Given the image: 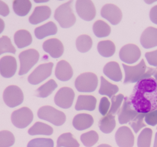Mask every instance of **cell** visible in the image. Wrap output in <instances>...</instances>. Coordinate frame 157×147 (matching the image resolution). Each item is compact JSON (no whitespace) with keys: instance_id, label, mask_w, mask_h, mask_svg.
Instances as JSON below:
<instances>
[{"instance_id":"ac0fdd59","label":"cell","mask_w":157,"mask_h":147,"mask_svg":"<svg viewBox=\"0 0 157 147\" xmlns=\"http://www.w3.org/2000/svg\"><path fill=\"white\" fill-rule=\"evenodd\" d=\"M140 42L145 49H149L157 46V28L148 27L142 33Z\"/></svg>"},{"instance_id":"3957f363","label":"cell","mask_w":157,"mask_h":147,"mask_svg":"<svg viewBox=\"0 0 157 147\" xmlns=\"http://www.w3.org/2000/svg\"><path fill=\"white\" fill-rule=\"evenodd\" d=\"M37 115L39 119L58 126L63 125L66 119L64 113L49 106L41 107L38 111Z\"/></svg>"},{"instance_id":"7402d4cb","label":"cell","mask_w":157,"mask_h":147,"mask_svg":"<svg viewBox=\"0 0 157 147\" xmlns=\"http://www.w3.org/2000/svg\"><path fill=\"white\" fill-rule=\"evenodd\" d=\"M94 123V120L91 115L87 113L77 114L73 120V125L75 129L81 131L88 129Z\"/></svg>"},{"instance_id":"5b68a950","label":"cell","mask_w":157,"mask_h":147,"mask_svg":"<svg viewBox=\"0 0 157 147\" xmlns=\"http://www.w3.org/2000/svg\"><path fill=\"white\" fill-rule=\"evenodd\" d=\"M98 85V78L95 74L85 73L79 75L75 81V86L80 92H92L95 91Z\"/></svg>"},{"instance_id":"60d3db41","label":"cell","mask_w":157,"mask_h":147,"mask_svg":"<svg viewBox=\"0 0 157 147\" xmlns=\"http://www.w3.org/2000/svg\"><path fill=\"white\" fill-rule=\"evenodd\" d=\"M124 98V95L121 94L113 96L112 97V105L109 114L115 115L118 113Z\"/></svg>"},{"instance_id":"603a6c76","label":"cell","mask_w":157,"mask_h":147,"mask_svg":"<svg viewBox=\"0 0 157 147\" xmlns=\"http://www.w3.org/2000/svg\"><path fill=\"white\" fill-rule=\"evenodd\" d=\"M103 73L109 78L115 81L120 82L122 79V74L120 66L115 62L108 63L103 68Z\"/></svg>"},{"instance_id":"b9f144b4","label":"cell","mask_w":157,"mask_h":147,"mask_svg":"<svg viewBox=\"0 0 157 147\" xmlns=\"http://www.w3.org/2000/svg\"><path fill=\"white\" fill-rule=\"evenodd\" d=\"M110 103L106 97L101 98L99 105V111L102 116H105L108 112Z\"/></svg>"},{"instance_id":"7dc6e473","label":"cell","mask_w":157,"mask_h":147,"mask_svg":"<svg viewBox=\"0 0 157 147\" xmlns=\"http://www.w3.org/2000/svg\"><path fill=\"white\" fill-rule=\"evenodd\" d=\"M5 24L4 22L2 19L0 18V34L3 31L4 29Z\"/></svg>"},{"instance_id":"4316f807","label":"cell","mask_w":157,"mask_h":147,"mask_svg":"<svg viewBox=\"0 0 157 147\" xmlns=\"http://www.w3.org/2000/svg\"><path fill=\"white\" fill-rule=\"evenodd\" d=\"M100 130L105 134L110 133L116 126L115 116L108 114L101 119L98 123Z\"/></svg>"},{"instance_id":"c3c4849f","label":"cell","mask_w":157,"mask_h":147,"mask_svg":"<svg viewBox=\"0 0 157 147\" xmlns=\"http://www.w3.org/2000/svg\"><path fill=\"white\" fill-rule=\"evenodd\" d=\"M153 147H157V132L156 133L155 136V142H154Z\"/></svg>"},{"instance_id":"e0dca14e","label":"cell","mask_w":157,"mask_h":147,"mask_svg":"<svg viewBox=\"0 0 157 147\" xmlns=\"http://www.w3.org/2000/svg\"><path fill=\"white\" fill-rule=\"evenodd\" d=\"M43 49L54 58H59L64 51L63 44L60 41L56 38L50 39L44 42Z\"/></svg>"},{"instance_id":"83f0119b","label":"cell","mask_w":157,"mask_h":147,"mask_svg":"<svg viewBox=\"0 0 157 147\" xmlns=\"http://www.w3.org/2000/svg\"><path fill=\"white\" fill-rule=\"evenodd\" d=\"M101 81L100 88L99 90L100 95H106L111 98L119 91V88L116 85L109 83L102 76L101 77Z\"/></svg>"},{"instance_id":"9c48e42d","label":"cell","mask_w":157,"mask_h":147,"mask_svg":"<svg viewBox=\"0 0 157 147\" xmlns=\"http://www.w3.org/2000/svg\"><path fill=\"white\" fill-rule=\"evenodd\" d=\"M53 64L52 62L43 64L36 67L29 76L28 80L31 85H36L50 76Z\"/></svg>"},{"instance_id":"d6986e66","label":"cell","mask_w":157,"mask_h":147,"mask_svg":"<svg viewBox=\"0 0 157 147\" xmlns=\"http://www.w3.org/2000/svg\"><path fill=\"white\" fill-rule=\"evenodd\" d=\"M56 77L62 81L71 79L73 75V71L71 65L65 61H60L56 66L55 72Z\"/></svg>"},{"instance_id":"52a82bcc","label":"cell","mask_w":157,"mask_h":147,"mask_svg":"<svg viewBox=\"0 0 157 147\" xmlns=\"http://www.w3.org/2000/svg\"><path fill=\"white\" fill-rule=\"evenodd\" d=\"M33 118L32 111L27 107H23L13 112L11 115V121L17 128L24 129L31 124Z\"/></svg>"},{"instance_id":"5bb4252c","label":"cell","mask_w":157,"mask_h":147,"mask_svg":"<svg viewBox=\"0 0 157 147\" xmlns=\"http://www.w3.org/2000/svg\"><path fill=\"white\" fill-rule=\"evenodd\" d=\"M101 17L113 25H118L122 18L121 9L115 5L107 4L102 7L101 11Z\"/></svg>"},{"instance_id":"d4e9b609","label":"cell","mask_w":157,"mask_h":147,"mask_svg":"<svg viewBox=\"0 0 157 147\" xmlns=\"http://www.w3.org/2000/svg\"><path fill=\"white\" fill-rule=\"evenodd\" d=\"M15 43L19 49L25 48L31 44L32 36L28 31L25 30H18L14 37Z\"/></svg>"},{"instance_id":"f546056e","label":"cell","mask_w":157,"mask_h":147,"mask_svg":"<svg viewBox=\"0 0 157 147\" xmlns=\"http://www.w3.org/2000/svg\"><path fill=\"white\" fill-rule=\"evenodd\" d=\"M57 87L58 85L56 82L53 79H50L36 89L35 95L39 97H47L53 92Z\"/></svg>"},{"instance_id":"484cf974","label":"cell","mask_w":157,"mask_h":147,"mask_svg":"<svg viewBox=\"0 0 157 147\" xmlns=\"http://www.w3.org/2000/svg\"><path fill=\"white\" fill-rule=\"evenodd\" d=\"M29 134L31 136L46 135L50 136L53 133V128L44 123L37 122L32 127L29 129Z\"/></svg>"},{"instance_id":"7a4b0ae2","label":"cell","mask_w":157,"mask_h":147,"mask_svg":"<svg viewBox=\"0 0 157 147\" xmlns=\"http://www.w3.org/2000/svg\"><path fill=\"white\" fill-rule=\"evenodd\" d=\"M71 1L60 6L55 10L54 18L63 28L72 26L76 22V18L73 12Z\"/></svg>"},{"instance_id":"8d00e7d4","label":"cell","mask_w":157,"mask_h":147,"mask_svg":"<svg viewBox=\"0 0 157 147\" xmlns=\"http://www.w3.org/2000/svg\"><path fill=\"white\" fill-rule=\"evenodd\" d=\"M15 143L13 134L8 131L0 132V147H10Z\"/></svg>"},{"instance_id":"f6af8a7d","label":"cell","mask_w":157,"mask_h":147,"mask_svg":"<svg viewBox=\"0 0 157 147\" xmlns=\"http://www.w3.org/2000/svg\"><path fill=\"white\" fill-rule=\"evenodd\" d=\"M9 14V9L8 6L3 2L0 1V15L6 17Z\"/></svg>"},{"instance_id":"836d02e7","label":"cell","mask_w":157,"mask_h":147,"mask_svg":"<svg viewBox=\"0 0 157 147\" xmlns=\"http://www.w3.org/2000/svg\"><path fill=\"white\" fill-rule=\"evenodd\" d=\"M153 131L149 128L142 130L137 138L138 147H150L152 141Z\"/></svg>"},{"instance_id":"2e32d148","label":"cell","mask_w":157,"mask_h":147,"mask_svg":"<svg viewBox=\"0 0 157 147\" xmlns=\"http://www.w3.org/2000/svg\"><path fill=\"white\" fill-rule=\"evenodd\" d=\"M138 113L132 109L128 98H124V101L121 108L118 113V120L120 124H125L132 121L138 114Z\"/></svg>"},{"instance_id":"f907efd6","label":"cell","mask_w":157,"mask_h":147,"mask_svg":"<svg viewBox=\"0 0 157 147\" xmlns=\"http://www.w3.org/2000/svg\"><path fill=\"white\" fill-rule=\"evenodd\" d=\"M154 77H155V79L157 81V71L156 72L155 74L154 75Z\"/></svg>"},{"instance_id":"f1b7e54d","label":"cell","mask_w":157,"mask_h":147,"mask_svg":"<svg viewBox=\"0 0 157 147\" xmlns=\"http://www.w3.org/2000/svg\"><path fill=\"white\" fill-rule=\"evenodd\" d=\"M31 2L29 0H16L13 2L14 12L20 16L26 15L31 9Z\"/></svg>"},{"instance_id":"f35d334b","label":"cell","mask_w":157,"mask_h":147,"mask_svg":"<svg viewBox=\"0 0 157 147\" xmlns=\"http://www.w3.org/2000/svg\"><path fill=\"white\" fill-rule=\"evenodd\" d=\"M27 147H54V142L51 138H35L29 142Z\"/></svg>"},{"instance_id":"ba28073f","label":"cell","mask_w":157,"mask_h":147,"mask_svg":"<svg viewBox=\"0 0 157 147\" xmlns=\"http://www.w3.org/2000/svg\"><path fill=\"white\" fill-rule=\"evenodd\" d=\"M24 98V94L21 89L16 85L7 87L3 94L5 103L11 108H15L22 104Z\"/></svg>"},{"instance_id":"ffe728a7","label":"cell","mask_w":157,"mask_h":147,"mask_svg":"<svg viewBox=\"0 0 157 147\" xmlns=\"http://www.w3.org/2000/svg\"><path fill=\"white\" fill-rule=\"evenodd\" d=\"M51 14L50 8L47 6H37L29 17V21L33 25H36L49 18Z\"/></svg>"},{"instance_id":"cb8c5ba5","label":"cell","mask_w":157,"mask_h":147,"mask_svg":"<svg viewBox=\"0 0 157 147\" xmlns=\"http://www.w3.org/2000/svg\"><path fill=\"white\" fill-rule=\"evenodd\" d=\"M57 31V26L55 23L51 21L36 28L35 34L38 39H42L48 36L55 35Z\"/></svg>"},{"instance_id":"ee69618b","label":"cell","mask_w":157,"mask_h":147,"mask_svg":"<svg viewBox=\"0 0 157 147\" xmlns=\"http://www.w3.org/2000/svg\"><path fill=\"white\" fill-rule=\"evenodd\" d=\"M145 55L148 64L157 68V50L146 53Z\"/></svg>"},{"instance_id":"7bdbcfd3","label":"cell","mask_w":157,"mask_h":147,"mask_svg":"<svg viewBox=\"0 0 157 147\" xmlns=\"http://www.w3.org/2000/svg\"><path fill=\"white\" fill-rule=\"evenodd\" d=\"M145 121L148 125L155 126L157 125V109L146 113Z\"/></svg>"},{"instance_id":"e575fe53","label":"cell","mask_w":157,"mask_h":147,"mask_svg":"<svg viewBox=\"0 0 157 147\" xmlns=\"http://www.w3.org/2000/svg\"><path fill=\"white\" fill-rule=\"evenodd\" d=\"M76 45L78 51L81 53L87 52L92 47V39L88 35H80L76 40Z\"/></svg>"},{"instance_id":"d590c367","label":"cell","mask_w":157,"mask_h":147,"mask_svg":"<svg viewBox=\"0 0 157 147\" xmlns=\"http://www.w3.org/2000/svg\"><path fill=\"white\" fill-rule=\"evenodd\" d=\"M99 140V136L97 132L90 131L82 134L80 136V140L86 147H91L95 145Z\"/></svg>"},{"instance_id":"30bf717a","label":"cell","mask_w":157,"mask_h":147,"mask_svg":"<svg viewBox=\"0 0 157 147\" xmlns=\"http://www.w3.org/2000/svg\"><path fill=\"white\" fill-rule=\"evenodd\" d=\"M74 91L71 88L64 87L59 89L54 97L55 104L60 108L68 109L71 108L75 98Z\"/></svg>"},{"instance_id":"8992f818","label":"cell","mask_w":157,"mask_h":147,"mask_svg":"<svg viewBox=\"0 0 157 147\" xmlns=\"http://www.w3.org/2000/svg\"><path fill=\"white\" fill-rule=\"evenodd\" d=\"M39 56L38 52L34 49H29L21 52L19 55L20 63L19 75L26 74L37 62Z\"/></svg>"},{"instance_id":"d6a6232c","label":"cell","mask_w":157,"mask_h":147,"mask_svg":"<svg viewBox=\"0 0 157 147\" xmlns=\"http://www.w3.org/2000/svg\"><path fill=\"white\" fill-rule=\"evenodd\" d=\"M93 31L94 34L98 38H104L109 35L111 28L106 22L99 20L93 25Z\"/></svg>"},{"instance_id":"9a60e30c","label":"cell","mask_w":157,"mask_h":147,"mask_svg":"<svg viewBox=\"0 0 157 147\" xmlns=\"http://www.w3.org/2000/svg\"><path fill=\"white\" fill-rule=\"evenodd\" d=\"M17 68L16 60L12 56H5L0 59V74L3 77L10 78L14 75Z\"/></svg>"},{"instance_id":"bcb514c9","label":"cell","mask_w":157,"mask_h":147,"mask_svg":"<svg viewBox=\"0 0 157 147\" xmlns=\"http://www.w3.org/2000/svg\"><path fill=\"white\" fill-rule=\"evenodd\" d=\"M150 20L154 24L157 25V5L151 8L149 14Z\"/></svg>"},{"instance_id":"4fadbf2b","label":"cell","mask_w":157,"mask_h":147,"mask_svg":"<svg viewBox=\"0 0 157 147\" xmlns=\"http://www.w3.org/2000/svg\"><path fill=\"white\" fill-rule=\"evenodd\" d=\"M115 139L119 147H133L134 145V136L127 126H122L118 129L115 133Z\"/></svg>"},{"instance_id":"1f68e13d","label":"cell","mask_w":157,"mask_h":147,"mask_svg":"<svg viewBox=\"0 0 157 147\" xmlns=\"http://www.w3.org/2000/svg\"><path fill=\"white\" fill-rule=\"evenodd\" d=\"M98 50L101 56L109 57L113 55L115 53V46L111 41H102L98 44Z\"/></svg>"},{"instance_id":"44dd1931","label":"cell","mask_w":157,"mask_h":147,"mask_svg":"<svg viewBox=\"0 0 157 147\" xmlns=\"http://www.w3.org/2000/svg\"><path fill=\"white\" fill-rule=\"evenodd\" d=\"M97 100L92 96L80 95L77 99L75 105L76 110H87L92 111L96 108Z\"/></svg>"},{"instance_id":"ab89813d","label":"cell","mask_w":157,"mask_h":147,"mask_svg":"<svg viewBox=\"0 0 157 147\" xmlns=\"http://www.w3.org/2000/svg\"><path fill=\"white\" fill-rule=\"evenodd\" d=\"M145 115L146 113H139L132 121L129 122V125L132 128L135 133H137L141 129L146 126L144 122Z\"/></svg>"},{"instance_id":"4dcf8cb0","label":"cell","mask_w":157,"mask_h":147,"mask_svg":"<svg viewBox=\"0 0 157 147\" xmlns=\"http://www.w3.org/2000/svg\"><path fill=\"white\" fill-rule=\"evenodd\" d=\"M78 141L71 133H65L58 138L56 147H79Z\"/></svg>"},{"instance_id":"6da1fadb","label":"cell","mask_w":157,"mask_h":147,"mask_svg":"<svg viewBox=\"0 0 157 147\" xmlns=\"http://www.w3.org/2000/svg\"><path fill=\"white\" fill-rule=\"evenodd\" d=\"M128 100L138 113H147L157 109V81L153 77L137 82Z\"/></svg>"},{"instance_id":"816d5d0a","label":"cell","mask_w":157,"mask_h":147,"mask_svg":"<svg viewBox=\"0 0 157 147\" xmlns=\"http://www.w3.org/2000/svg\"></svg>"},{"instance_id":"681fc988","label":"cell","mask_w":157,"mask_h":147,"mask_svg":"<svg viewBox=\"0 0 157 147\" xmlns=\"http://www.w3.org/2000/svg\"><path fill=\"white\" fill-rule=\"evenodd\" d=\"M97 147H112L109 145H107V144H101Z\"/></svg>"},{"instance_id":"8fae6325","label":"cell","mask_w":157,"mask_h":147,"mask_svg":"<svg viewBox=\"0 0 157 147\" xmlns=\"http://www.w3.org/2000/svg\"><path fill=\"white\" fill-rule=\"evenodd\" d=\"M76 10L78 15L86 21H91L96 16L95 6L92 1L90 0L76 1Z\"/></svg>"},{"instance_id":"7c38bea8","label":"cell","mask_w":157,"mask_h":147,"mask_svg":"<svg viewBox=\"0 0 157 147\" xmlns=\"http://www.w3.org/2000/svg\"><path fill=\"white\" fill-rule=\"evenodd\" d=\"M120 58L122 62L132 64L138 61L141 56V52L138 46L133 44L124 46L120 50Z\"/></svg>"},{"instance_id":"277c9868","label":"cell","mask_w":157,"mask_h":147,"mask_svg":"<svg viewBox=\"0 0 157 147\" xmlns=\"http://www.w3.org/2000/svg\"><path fill=\"white\" fill-rule=\"evenodd\" d=\"M122 66L125 73L124 84L134 83L145 78V74L147 67L144 59H142L139 64L135 66H129L124 64H122Z\"/></svg>"},{"instance_id":"74e56055","label":"cell","mask_w":157,"mask_h":147,"mask_svg":"<svg viewBox=\"0 0 157 147\" xmlns=\"http://www.w3.org/2000/svg\"><path fill=\"white\" fill-rule=\"evenodd\" d=\"M16 50L12 45L10 38L6 36L0 38V55L5 53L15 54Z\"/></svg>"}]
</instances>
